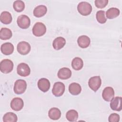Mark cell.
Returning <instances> with one entry per match:
<instances>
[{
    "label": "cell",
    "instance_id": "6da1fadb",
    "mask_svg": "<svg viewBox=\"0 0 122 122\" xmlns=\"http://www.w3.org/2000/svg\"><path fill=\"white\" fill-rule=\"evenodd\" d=\"M92 9L91 5L86 1L81 2L77 6L78 12L83 16H87L90 14Z\"/></svg>",
    "mask_w": 122,
    "mask_h": 122
},
{
    "label": "cell",
    "instance_id": "7a4b0ae2",
    "mask_svg": "<svg viewBox=\"0 0 122 122\" xmlns=\"http://www.w3.org/2000/svg\"><path fill=\"white\" fill-rule=\"evenodd\" d=\"M32 31L33 34L36 37H41L43 36L46 32V27L42 22H36L33 26Z\"/></svg>",
    "mask_w": 122,
    "mask_h": 122
},
{
    "label": "cell",
    "instance_id": "3957f363",
    "mask_svg": "<svg viewBox=\"0 0 122 122\" xmlns=\"http://www.w3.org/2000/svg\"><path fill=\"white\" fill-rule=\"evenodd\" d=\"M13 69V63L9 59H4L1 61L0 63V70L3 73H9Z\"/></svg>",
    "mask_w": 122,
    "mask_h": 122
},
{
    "label": "cell",
    "instance_id": "277c9868",
    "mask_svg": "<svg viewBox=\"0 0 122 122\" xmlns=\"http://www.w3.org/2000/svg\"><path fill=\"white\" fill-rule=\"evenodd\" d=\"M27 88V83L25 81L19 79L17 80L14 85V92L17 94H21L23 93Z\"/></svg>",
    "mask_w": 122,
    "mask_h": 122
},
{
    "label": "cell",
    "instance_id": "5b68a950",
    "mask_svg": "<svg viewBox=\"0 0 122 122\" xmlns=\"http://www.w3.org/2000/svg\"><path fill=\"white\" fill-rule=\"evenodd\" d=\"M18 26L22 29H28L30 24V20L28 16L25 15L19 16L17 20Z\"/></svg>",
    "mask_w": 122,
    "mask_h": 122
},
{
    "label": "cell",
    "instance_id": "8992f818",
    "mask_svg": "<svg viewBox=\"0 0 122 122\" xmlns=\"http://www.w3.org/2000/svg\"><path fill=\"white\" fill-rule=\"evenodd\" d=\"M102 80L100 76H96L91 77L88 81L89 87L94 92H96L101 87Z\"/></svg>",
    "mask_w": 122,
    "mask_h": 122
},
{
    "label": "cell",
    "instance_id": "52a82bcc",
    "mask_svg": "<svg viewBox=\"0 0 122 122\" xmlns=\"http://www.w3.org/2000/svg\"><path fill=\"white\" fill-rule=\"evenodd\" d=\"M65 89V85L63 83L60 81L56 82L52 89V93L56 97H60L64 93Z\"/></svg>",
    "mask_w": 122,
    "mask_h": 122
},
{
    "label": "cell",
    "instance_id": "ba28073f",
    "mask_svg": "<svg viewBox=\"0 0 122 122\" xmlns=\"http://www.w3.org/2000/svg\"><path fill=\"white\" fill-rule=\"evenodd\" d=\"M17 73L20 76L26 77L30 73V69L29 65L24 62L20 63L17 68Z\"/></svg>",
    "mask_w": 122,
    "mask_h": 122
},
{
    "label": "cell",
    "instance_id": "9c48e42d",
    "mask_svg": "<svg viewBox=\"0 0 122 122\" xmlns=\"http://www.w3.org/2000/svg\"><path fill=\"white\" fill-rule=\"evenodd\" d=\"M31 49L30 44L26 41H21L19 42L17 46L18 52L23 55H26L29 53Z\"/></svg>",
    "mask_w": 122,
    "mask_h": 122
},
{
    "label": "cell",
    "instance_id": "30bf717a",
    "mask_svg": "<svg viewBox=\"0 0 122 122\" xmlns=\"http://www.w3.org/2000/svg\"><path fill=\"white\" fill-rule=\"evenodd\" d=\"M10 106L13 110L15 111H19L23 107V101L21 98L19 97L14 98L11 100Z\"/></svg>",
    "mask_w": 122,
    "mask_h": 122
},
{
    "label": "cell",
    "instance_id": "8fae6325",
    "mask_svg": "<svg viewBox=\"0 0 122 122\" xmlns=\"http://www.w3.org/2000/svg\"><path fill=\"white\" fill-rule=\"evenodd\" d=\"M122 97H113L111 101L110 107L113 110L120 112L122 110Z\"/></svg>",
    "mask_w": 122,
    "mask_h": 122
},
{
    "label": "cell",
    "instance_id": "7c38bea8",
    "mask_svg": "<svg viewBox=\"0 0 122 122\" xmlns=\"http://www.w3.org/2000/svg\"><path fill=\"white\" fill-rule=\"evenodd\" d=\"M114 96V91L112 87H107L102 92L103 99L106 102H110Z\"/></svg>",
    "mask_w": 122,
    "mask_h": 122
},
{
    "label": "cell",
    "instance_id": "4fadbf2b",
    "mask_svg": "<svg viewBox=\"0 0 122 122\" xmlns=\"http://www.w3.org/2000/svg\"><path fill=\"white\" fill-rule=\"evenodd\" d=\"M50 86V81L46 78H41L38 81V87L42 92H47L49 90Z\"/></svg>",
    "mask_w": 122,
    "mask_h": 122
},
{
    "label": "cell",
    "instance_id": "5bb4252c",
    "mask_svg": "<svg viewBox=\"0 0 122 122\" xmlns=\"http://www.w3.org/2000/svg\"><path fill=\"white\" fill-rule=\"evenodd\" d=\"M71 76V71L68 68L63 67L60 69L58 72V77L61 80L69 79Z\"/></svg>",
    "mask_w": 122,
    "mask_h": 122
},
{
    "label": "cell",
    "instance_id": "9a60e30c",
    "mask_svg": "<svg viewBox=\"0 0 122 122\" xmlns=\"http://www.w3.org/2000/svg\"><path fill=\"white\" fill-rule=\"evenodd\" d=\"M14 46L10 42H6L2 44L0 47L1 52L6 55L12 54L14 51Z\"/></svg>",
    "mask_w": 122,
    "mask_h": 122
},
{
    "label": "cell",
    "instance_id": "2e32d148",
    "mask_svg": "<svg viewBox=\"0 0 122 122\" xmlns=\"http://www.w3.org/2000/svg\"><path fill=\"white\" fill-rule=\"evenodd\" d=\"M78 45L81 48H86L90 44V38L86 35H81L79 37L77 40Z\"/></svg>",
    "mask_w": 122,
    "mask_h": 122
},
{
    "label": "cell",
    "instance_id": "e0dca14e",
    "mask_svg": "<svg viewBox=\"0 0 122 122\" xmlns=\"http://www.w3.org/2000/svg\"><path fill=\"white\" fill-rule=\"evenodd\" d=\"M47 11V7L43 5H40L37 6L33 10V15L35 17L40 18L46 14Z\"/></svg>",
    "mask_w": 122,
    "mask_h": 122
},
{
    "label": "cell",
    "instance_id": "ac0fdd59",
    "mask_svg": "<svg viewBox=\"0 0 122 122\" xmlns=\"http://www.w3.org/2000/svg\"><path fill=\"white\" fill-rule=\"evenodd\" d=\"M66 44L65 39L62 37H58L55 38L52 42V46L56 50L62 49Z\"/></svg>",
    "mask_w": 122,
    "mask_h": 122
},
{
    "label": "cell",
    "instance_id": "d6986e66",
    "mask_svg": "<svg viewBox=\"0 0 122 122\" xmlns=\"http://www.w3.org/2000/svg\"><path fill=\"white\" fill-rule=\"evenodd\" d=\"M48 116L51 120H57L61 116V112L57 108H51L48 112Z\"/></svg>",
    "mask_w": 122,
    "mask_h": 122
},
{
    "label": "cell",
    "instance_id": "ffe728a7",
    "mask_svg": "<svg viewBox=\"0 0 122 122\" xmlns=\"http://www.w3.org/2000/svg\"><path fill=\"white\" fill-rule=\"evenodd\" d=\"M69 91L72 95H77L81 91V86L78 83H71L69 86Z\"/></svg>",
    "mask_w": 122,
    "mask_h": 122
},
{
    "label": "cell",
    "instance_id": "44dd1931",
    "mask_svg": "<svg viewBox=\"0 0 122 122\" xmlns=\"http://www.w3.org/2000/svg\"><path fill=\"white\" fill-rule=\"evenodd\" d=\"M0 20L4 24H9L12 20V16L8 11H3L0 14Z\"/></svg>",
    "mask_w": 122,
    "mask_h": 122
},
{
    "label": "cell",
    "instance_id": "7402d4cb",
    "mask_svg": "<svg viewBox=\"0 0 122 122\" xmlns=\"http://www.w3.org/2000/svg\"><path fill=\"white\" fill-rule=\"evenodd\" d=\"M12 33L11 30L9 28H2L0 31V38L2 40H9L11 38Z\"/></svg>",
    "mask_w": 122,
    "mask_h": 122
},
{
    "label": "cell",
    "instance_id": "603a6c76",
    "mask_svg": "<svg viewBox=\"0 0 122 122\" xmlns=\"http://www.w3.org/2000/svg\"><path fill=\"white\" fill-rule=\"evenodd\" d=\"M83 66V61L79 57L74 58L71 61V67L76 71L80 70L82 69Z\"/></svg>",
    "mask_w": 122,
    "mask_h": 122
},
{
    "label": "cell",
    "instance_id": "cb8c5ba5",
    "mask_svg": "<svg viewBox=\"0 0 122 122\" xmlns=\"http://www.w3.org/2000/svg\"><path fill=\"white\" fill-rule=\"evenodd\" d=\"M120 10L116 8H111L108 9L106 12L107 18L112 19L118 17L120 14Z\"/></svg>",
    "mask_w": 122,
    "mask_h": 122
},
{
    "label": "cell",
    "instance_id": "d4e9b609",
    "mask_svg": "<svg viewBox=\"0 0 122 122\" xmlns=\"http://www.w3.org/2000/svg\"><path fill=\"white\" fill-rule=\"evenodd\" d=\"M17 120V116L12 112H7L3 117V121L4 122H16Z\"/></svg>",
    "mask_w": 122,
    "mask_h": 122
},
{
    "label": "cell",
    "instance_id": "484cf974",
    "mask_svg": "<svg viewBox=\"0 0 122 122\" xmlns=\"http://www.w3.org/2000/svg\"><path fill=\"white\" fill-rule=\"evenodd\" d=\"M66 117L70 122H75L78 118V113L75 110H70L67 112Z\"/></svg>",
    "mask_w": 122,
    "mask_h": 122
},
{
    "label": "cell",
    "instance_id": "4316f807",
    "mask_svg": "<svg viewBox=\"0 0 122 122\" xmlns=\"http://www.w3.org/2000/svg\"><path fill=\"white\" fill-rule=\"evenodd\" d=\"M13 7L16 11L20 12L24 10L25 4L23 1L16 0L13 2Z\"/></svg>",
    "mask_w": 122,
    "mask_h": 122
},
{
    "label": "cell",
    "instance_id": "83f0119b",
    "mask_svg": "<svg viewBox=\"0 0 122 122\" xmlns=\"http://www.w3.org/2000/svg\"><path fill=\"white\" fill-rule=\"evenodd\" d=\"M96 17L98 22L101 24H103L107 21V19L105 16V11L103 10H99L97 12Z\"/></svg>",
    "mask_w": 122,
    "mask_h": 122
},
{
    "label": "cell",
    "instance_id": "f1b7e54d",
    "mask_svg": "<svg viewBox=\"0 0 122 122\" xmlns=\"http://www.w3.org/2000/svg\"><path fill=\"white\" fill-rule=\"evenodd\" d=\"M95 5L98 8L102 9L107 5L108 3V0H96L94 1Z\"/></svg>",
    "mask_w": 122,
    "mask_h": 122
},
{
    "label": "cell",
    "instance_id": "f546056e",
    "mask_svg": "<svg viewBox=\"0 0 122 122\" xmlns=\"http://www.w3.org/2000/svg\"><path fill=\"white\" fill-rule=\"evenodd\" d=\"M120 118L119 115L117 113H113L109 116L108 121L110 122H118L120 121Z\"/></svg>",
    "mask_w": 122,
    "mask_h": 122
}]
</instances>
